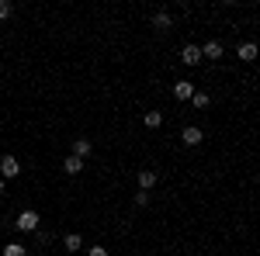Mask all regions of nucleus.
Instances as JSON below:
<instances>
[{
	"mask_svg": "<svg viewBox=\"0 0 260 256\" xmlns=\"http://www.w3.org/2000/svg\"><path fill=\"white\" fill-rule=\"evenodd\" d=\"M39 211H31V208H24V211H21L18 215V222H14V225H18L21 232H39Z\"/></svg>",
	"mask_w": 260,
	"mask_h": 256,
	"instance_id": "obj_1",
	"label": "nucleus"
},
{
	"mask_svg": "<svg viewBox=\"0 0 260 256\" xmlns=\"http://www.w3.org/2000/svg\"><path fill=\"white\" fill-rule=\"evenodd\" d=\"M21 173L18 156H0V180H14Z\"/></svg>",
	"mask_w": 260,
	"mask_h": 256,
	"instance_id": "obj_2",
	"label": "nucleus"
},
{
	"mask_svg": "<svg viewBox=\"0 0 260 256\" xmlns=\"http://www.w3.org/2000/svg\"><path fill=\"white\" fill-rule=\"evenodd\" d=\"M174 97L177 100H191L194 97V83H191V80H177V83H174Z\"/></svg>",
	"mask_w": 260,
	"mask_h": 256,
	"instance_id": "obj_3",
	"label": "nucleus"
},
{
	"mask_svg": "<svg viewBox=\"0 0 260 256\" xmlns=\"http://www.w3.org/2000/svg\"><path fill=\"white\" fill-rule=\"evenodd\" d=\"M180 59H184V66H198L201 62V49L198 45H184V49H180Z\"/></svg>",
	"mask_w": 260,
	"mask_h": 256,
	"instance_id": "obj_4",
	"label": "nucleus"
},
{
	"mask_svg": "<svg viewBox=\"0 0 260 256\" xmlns=\"http://www.w3.org/2000/svg\"><path fill=\"white\" fill-rule=\"evenodd\" d=\"M156 180H160L156 170H139V191H153V187H156Z\"/></svg>",
	"mask_w": 260,
	"mask_h": 256,
	"instance_id": "obj_5",
	"label": "nucleus"
},
{
	"mask_svg": "<svg viewBox=\"0 0 260 256\" xmlns=\"http://www.w3.org/2000/svg\"><path fill=\"white\" fill-rule=\"evenodd\" d=\"M153 28H156V31H170V28H174L170 14H167V11H156V14H153Z\"/></svg>",
	"mask_w": 260,
	"mask_h": 256,
	"instance_id": "obj_6",
	"label": "nucleus"
},
{
	"mask_svg": "<svg viewBox=\"0 0 260 256\" xmlns=\"http://www.w3.org/2000/svg\"><path fill=\"white\" fill-rule=\"evenodd\" d=\"M201 59H222V42H208V45H201Z\"/></svg>",
	"mask_w": 260,
	"mask_h": 256,
	"instance_id": "obj_7",
	"label": "nucleus"
},
{
	"mask_svg": "<svg viewBox=\"0 0 260 256\" xmlns=\"http://www.w3.org/2000/svg\"><path fill=\"white\" fill-rule=\"evenodd\" d=\"M180 138H184V145H198V142H201L205 135H201V128H194V125H187V128H184V135H180Z\"/></svg>",
	"mask_w": 260,
	"mask_h": 256,
	"instance_id": "obj_8",
	"label": "nucleus"
},
{
	"mask_svg": "<svg viewBox=\"0 0 260 256\" xmlns=\"http://www.w3.org/2000/svg\"><path fill=\"white\" fill-rule=\"evenodd\" d=\"M62 170H66L70 177H77V173L83 170V159H77V156H66V159H62Z\"/></svg>",
	"mask_w": 260,
	"mask_h": 256,
	"instance_id": "obj_9",
	"label": "nucleus"
},
{
	"mask_svg": "<svg viewBox=\"0 0 260 256\" xmlns=\"http://www.w3.org/2000/svg\"><path fill=\"white\" fill-rule=\"evenodd\" d=\"M240 59L243 62H253V59H257V42H243V45H240Z\"/></svg>",
	"mask_w": 260,
	"mask_h": 256,
	"instance_id": "obj_10",
	"label": "nucleus"
},
{
	"mask_svg": "<svg viewBox=\"0 0 260 256\" xmlns=\"http://www.w3.org/2000/svg\"><path fill=\"white\" fill-rule=\"evenodd\" d=\"M87 153H90V138H73V153H70V156L83 159Z\"/></svg>",
	"mask_w": 260,
	"mask_h": 256,
	"instance_id": "obj_11",
	"label": "nucleus"
},
{
	"mask_svg": "<svg viewBox=\"0 0 260 256\" xmlns=\"http://www.w3.org/2000/svg\"><path fill=\"white\" fill-rule=\"evenodd\" d=\"M142 125H146V128H160L163 115H160V111H146V115H142Z\"/></svg>",
	"mask_w": 260,
	"mask_h": 256,
	"instance_id": "obj_12",
	"label": "nucleus"
},
{
	"mask_svg": "<svg viewBox=\"0 0 260 256\" xmlns=\"http://www.w3.org/2000/svg\"><path fill=\"white\" fill-rule=\"evenodd\" d=\"M4 256H28V249H24L21 242H7V246H4Z\"/></svg>",
	"mask_w": 260,
	"mask_h": 256,
	"instance_id": "obj_13",
	"label": "nucleus"
},
{
	"mask_svg": "<svg viewBox=\"0 0 260 256\" xmlns=\"http://www.w3.org/2000/svg\"><path fill=\"white\" fill-rule=\"evenodd\" d=\"M62 246H66L70 253H77V249H80V246H83V239L77 236V232H73V236H66V239H62Z\"/></svg>",
	"mask_w": 260,
	"mask_h": 256,
	"instance_id": "obj_14",
	"label": "nucleus"
},
{
	"mask_svg": "<svg viewBox=\"0 0 260 256\" xmlns=\"http://www.w3.org/2000/svg\"><path fill=\"white\" fill-rule=\"evenodd\" d=\"M208 94H205V90H194V97H191V104H194V107H208Z\"/></svg>",
	"mask_w": 260,
	"mask_h": 256,
	"instance_id": "obj_15",
	"label": "nucleus"
},
{
	"mask_svg": "<svg viewBox=\"0 0 260 256\" xmlns=\"http://www.w3.org/2000/svg\"><path fill=\"white\" fill-rule=\"evenodd\" d=\"M11 11H14V4H11V0H0V21L11 18Z\"/></svg>",
	"mask_w": 260,
	"mask_h": 256,
	"instance_id": "obj_16",
	"label": "nucleus"
},
{
	"mask_svg": "<svg viewBox=\"0 0 260 256\" xmlns=\"http://www.w3.org/2000/svg\"><path fill=\"white\" fill-rule=\"evenodd\" d=\"M136 204L146 208V204H149V191H139V194H136Z\"/></svg>",
	"mask_w": 260,
	"mask_h": 256,
	"instance_id": "obj_17",
	"label": "nucleus"
},
{
	"mask_svg": "<svg viewBox=\"0 0 260 256\" xmlns=\"http://www.w3.org/2000/svg\"><path fill=\"white\" fill-rule=\"evenodd\" d=\"M87 256H111V253H108L104 246H94V249H90V253H87Z\"/></svg>",
	"mask_w": 260,
	"mask_h": 256,
	"instance_id": "obj_18",
	"label": "nucleus"
},
{
	"mask_svg": "<svg viewBox=\"0 0 260 256\" xmlns=\"http://www.w3.org/2000/svg\"><path fill=\"white\" fill-rule=\"evenodd\" d=\"M0 197H4V180H0Z\"/></svg>",
	"mask_w": 260,
	"mask_h": 256,
	"instance_id": "obj_19",
	"label": "nucleus"
}]
</instances>
